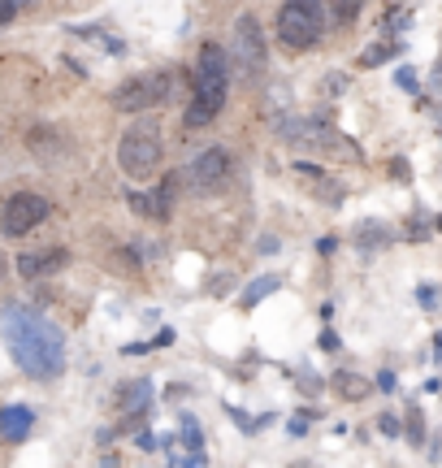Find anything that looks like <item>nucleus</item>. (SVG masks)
Masks as SVG:
<instances>
[{
	"instance_id": "nucleus-10",
	"label": "nucleus",
	"mask_w": 442,
	"mask_h": 468,
	"mask_svg": "<svg viewBox=\"0 0 442 468\" xmlns=\"http://www.w3.org/2000/svg\"><path fill=\"white\" fill-rule=\"evenodd\" d=\"M131 200V208L135 213H143V217H170V187H157V191H131L126 196Z\"/></svg>"
},
{
	"instance_id": "nucleus-9",
	"label": "nucleus",
	"mask_w": 442,
	"mask_h": 468,
	"mask_svg": "<svg viewBox=\"0 0 442 468\" xmlns=\"http://www.w3.org/2000/svg\"><path fill=\"white\" fill-rule=\"evenodd\" d=\"M31 425H35V412L22 407V403H9V407L0 412V438H4V442H22V438L31 434Z\"/></svg>"
},
{
	"instance_id": "nucleus-1",
	"label": "nucleus",
	"mask_w": 442,
	"mask_h": 468,
	"mask_svg": "<svg viewBox=\"0 0 442 468\" xmlns=\"http://www.w3.org/2000/svg\"><path fill=\"white\" fill-rule=\"evenodd\" d=\"M0 330H4V343H9V356L18 360V368L27 377L48 382V377L61 373V365H66V338H61V330L52 321H44L31 308H9Z\"/></svg>"
},
{
	"instance_id": "nucleus-14",
	"label": "nucleus",
	"mask_w": 442,
	"mask_h": 468,
	"mask_svg": "<svg viewBox=\"0 0 442 468\" xmlns=\"http://www.w3.org/2000/svg\"><path fill=\"white\" fill-rule=\"evenodd\" d=\"M330 13H334V22H356V13H360V0H330Z\"/></svg>"
},
{
	"instance_id": "nucleus-12",
	"label": "nucleus",
	"mask_w": 442,
	"mask_h": 468,
	"mask_svg": "<svg viewBox=\"0 0 442 468\" xmlns=\"http://www.w3.org/2000/svg\"><path fill=\"white\" fill-rule=\"evenodd\" d=\"M273 291H277V278H256V282H252V286L243 291V303L252 308V303H261L265 295H273Z\"/></svg>"
},
{
	"instance_id": "nucleus-3",
	"label": "nucleus",
	"mask_w": 442,
	"mask_h": 468,
	"mask_svg": "<svg viewBox=\"0 0 442 468\" xmlns=\"http://www.w3.org/2000/svg\"><path fill=\"white\" fill-rule=\"evenodd\" d=\"M325 31V9L321 0H286L277 9V39L286 48H312Z\"/></svg>"
},
{
	"instance_id": "nucleus-16",
	"label": "nucleus",
	"mask_w": 442,
	"mask_h": 468,
	"mask_svg": "<svg viewBox=\"0 0 442 468\" xmlns=\"http://www.w3.org/2000/svg\"><path fill=\"white\" fill-rule=\"evenodd\" d=\"M386 57H390V48H382V44H369V48H365V57H360V66H382Z\"/></svg>"
},
{
	"instance_id": "nucleus-2",
	"label": "nucleus",
	"mask_w": 442,
	"mask_h": 468,
	"mask_svg": "<svg viewBox=\"0 0 442 468\" xmlns=\"http://www.w3.org/2000/svg\"><path fill=\"white\" fill-rule=\"evenodd\" d=\"M226 92H230V57L217 44H205L196 61V101L187 109V126H208L221 113Z\"/></svg>"
},
{
	"instance_id": "nucleus-8",
	"label": "nucleus",
	"mask_w": 442,
	"mask_h": 468,
	"mask_svg": "<svg viewBox=\"0 0 442 468\" xmlns=\"http://www.w3.org/2000/svg\"><path fill=\"white\" fill-rule=\"evenodd\" d=\"M226 173H230V152H226V148H208V152H200V157L187 165V182H191L196 191H208V187H217Z\"/></svg>"
},
{
	"instance_id": "nucleus-6",
	"label": "nucleus",
	"mask_w": 442,
	"mask_h": 468,
	"mask_svg": "<svg viewBox=\"0 0 442 468\" xmlns=\"http://www.w3.org/2000/svg\"><path fill=\"white\" fill-rule=\"evenodd\" d=\"M161 101H170V74H139L131 83H122L113 96L122 113H139V109H152Z\"/></svg>"
},
{
	"instance_id": "nucleus-11",
	"label": "nucleus",
	"mask_w": 442,
	"mask_h": 468,
	"mask_svg": "<svg viewBox=\"0 0 442 468\" xmlns=\"http://www.w3.org/2000/svg\"><path fill=\"white\" fill-rule=\"evenodd\" d=\"M66 265V252H31V256H18V273L22 278H44L52 269Z\"/></svg>"
},
{
	"instance_id": "nucleus-7",
	"label": "nucleus",
	"mask_w": 442,
	"mask_h": 468,
	"mask_svg": "<svg viewBox=\"0 0 442 468\" xmlns=\"http://www.w3.org/2000/svg\"><path fill=\"white\" fill-rule=\"evenodd\" d=\"M230 52H235L238 69L252 74V78L265 69V35H261V22H256L252 13H243L235 22V48H230Z\"/></svg>"
},
{
	"instance_id": "nucleus-4",
	"label": "nucleus",
	"mask_w": 442,
	"mask_h": 468,
	"mask_svg": "<svg viewBox=\"0 0 442 468\" xmlns=\"http://www.w3.org/2000/svg\"><path fill=\"white\" fill-rule=\"evenodd\" d=\"M161 161V134L152 122H139L131 131L122 134V143H117V165L126 178H148L152 169Z\"/></svg>"
},
{
	"instance_id": "nucleus-13",
	"label": "nucleus",
	"mask_w": 442,
	"mask_h": 468,
	"mask_svg": "<svg viewBox=\"0 0 442 468\" xmlns=\"http://www.w3.org/2000/svg\"><path fill=\"white\" fill-rule=\"evenodd\" d=\"M148 399H152V382H135V386L126 391V407H131V412H143Z\"/></svg>"
},
{
	"instance_id": "nucleus-5",
	"label": "nucleus",
	"mask_w": 442,
	"mask_h": 468,
	"mask_svg": "<svg viewBox=\"0 0 442 468\" xmlns=\"http://www.w3.org/2000/svg\"><path fill=\"white\" fill-rule=\"evenodd\" d=\"M44 217H48V200L35 196V191H18V196H9L4 208H0V230L9 234V238H22V234L35 230Z\"/></svg>"
},
{
	"instance_id": "nucleus-15",
	"label": "nucleus",
	"mask_w": 442,
	"mask_h": 468,
	"mask_svg": "<svg viewBox=\"0 0 442 468\" xmlns=\"http://www.w3.org/2000/svg\"><path fill=\"white\" fill-rule=\"evenodd\" d=\"M35 0H0V27H9L13 18H18V9H27Z\"/></svg>"
}]
</instances>
